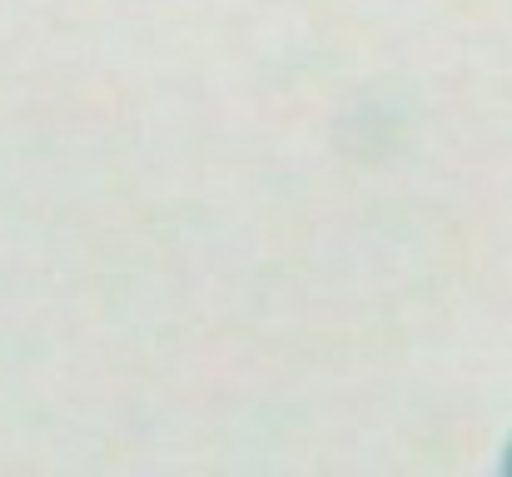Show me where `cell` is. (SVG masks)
<instances>
[]
</instances>
